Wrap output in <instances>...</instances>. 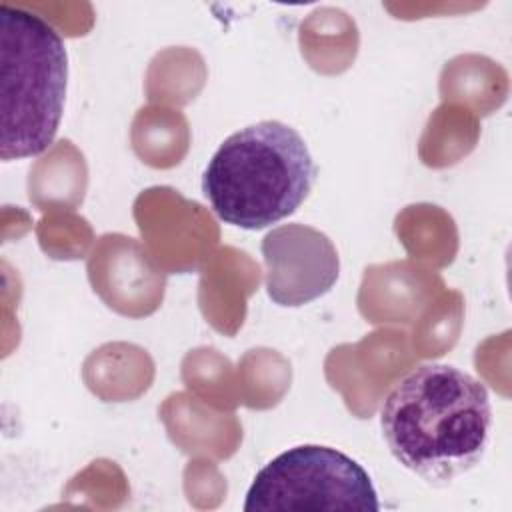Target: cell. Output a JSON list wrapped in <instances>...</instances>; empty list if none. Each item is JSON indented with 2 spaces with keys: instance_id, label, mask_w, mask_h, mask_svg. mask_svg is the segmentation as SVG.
Here are the masks:
<instances>
[{
  "instance_id": "1",
  "label": "cell",
  "mask_w": 512,
  "mask_h": 512,
  "mask_svg": "<svg viewBox=\"0 0 512 512\" xmlns=\"http://www.w3.org/2000/svg\"><path fill=\"white\" fill-rule=\"evenodd\" d=\"M390 454L432 486L472 470L490 442L486 386L450 364H420L400 378L380 408Z\"/></svg>"
},
{
  "instance_id": "2",
  "label": "cell",
  "mask_w": 512,
  "mask_h": 512,
  "mask_svg": "<svg viewBox=\"0 0 512 512\" xmlns=\"http://www.w3.org/2000/svg\"><path fill=\"white\" fill-rule=\"evenodd\" d=\"M314 178L304 138L280 120H262L218 146L202 174V192L226 224L262 230L294 214Z\"/></svg>"
},
{
  "instance_id": "3",
  "label": "cell",
  "mask_w": 512,
  "mask_h": 512,
  "mask_svg": "<svg viewBox=\"0 0 512 512\" xmlns=\"http://www.w3.org/2000/svg\"><path fill=\"white\" fill-rule=\"evenodd\" d=\"M0 156H38L54 142L66 100L68 52L42 16L0 6Z\"/></svg>"
},
{
  "instance_id": "4",
  "label": "cell",
  "mask_w": 512,
  "mask_h": 512,
  "mask_svg": "<svg viewBox=\"0 0 512 512\" xmlns=\"http://www.w3.org/2000/svg\"><path fill=\"white\" fill-rule=\"evenodd\" d=\"M244 510L378 512L370 474L348 454L320 444L288 448L252 480Z\"/></svg>"
},
{
  "instance_id": "5",
  "label": "cell",
  "mask_w": 512,
  "mask_h": 512,
  "mask_svg": "<svg viewBox=\"0 0 512 512\" xmlns=\"http://www.w3.org/2000/svg\"><path fill=\"white\" fill-rule=\"evenodd\" d=\"M266 292L278 306H304L336 284L340 258L332 240L304 224H284L262 240Z\"/></svg>"
}]
</instances>
